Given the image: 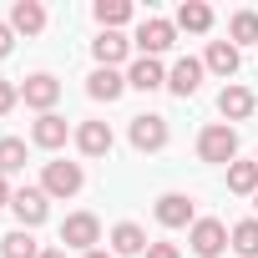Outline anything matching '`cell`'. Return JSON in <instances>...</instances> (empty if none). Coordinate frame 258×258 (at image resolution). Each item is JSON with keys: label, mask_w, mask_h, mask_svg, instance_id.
I'll return each instance as SVG.
<instances>
[{"label": "cell", "mask_w": 258, "mask_h": 258, "mask_svg": "<svg viewBox=\"0 0 258 258\" xmlns=\"http://www.w3.org/2000/svg\"><path fill=\"white\" fill-rule=\"evenodd\" d=\"M198 157L213 162V167H233L238 162V126H228V121L203 126L198 132Z\"/></svg>", "instance_id": "6da1fadb"}, {"label": "cell", "mask_w": 258, "mask_h": 258, "mask_svg": "<svg viewBox=\"0 0 258 258\" xmlns=\"http://www.w3.org/2000/svg\"><path fill=\"white\" fill-rule=\"evenodd\" d=\"M86 187V172H81V162H66V157H56V162H46L41 167V192L46 198H76Z\"/></svg>", "instance_id": "7a4b0ae2"}, {"label": "cell", "mask_w": 258, "mask_h": 258, "mask_svg": "<svg viewBox=\"0 0 258 258\" xmlns=\"http://www.w3.org/2000/svg\"><path fill=\"white\" fill-rule=\"evenodd\" d=\"M132 46H137L142 56H152V61H157L162 51H172V46H177V26H172V21H162V16H147V21L137 26Z\"/></svg>", "instance_id": "3957f363"}, {"label": "cell", "mask_w": 258, "mask_h": 258, "mask_svg": "<svg viewBox=\"0 0 258 258\" xmlns=\"http://www.w3.org/2000/svg\"><path fill=\"white\" fill-rule=\"evenodd\" d=\"M101 243V218L96 213H71L61 223V248H76V253H91Z\"/></svg>", "instance_id": "277c9868"}, {"label": "cell", "mask_w": 258, "mask_h": 258, "mask_svg": "<svg viewBox=\"0 0 258 258\" xmlns=\"http://www.w3.org/2000/svg\"><path fill=\"white\" fill-rule=\"evenodd\" d=\"M187 243H192L198 258H223V248H228V223H223V218H198V223L187 228Z\"/></svg>", "instance_id": "5b68a950"}, {"label": "cell", "mask_w": 258, "mask_h": 258, "mask_svg": "<svg viewBox=\"0 0 258 258\" xmlns=\"http://www.w3.org/2000/svg\"><path fill=\"white\" fill-rule=\"evenodd\" d=\"M21 101L31 106V111H56V101H61V81L51 76V71H36V76H26L21 81Z\"/></svg>", "instance_id": "8992f818"}, {"label": "cell", "mask_w": 258, "mask_h": 258, "mask_svg": "<svg viewBox=\"0 0 258 258\" xmlns=\"http://www.w3.org/2000/svg\"><path fill=\"white\" fill-rule=\"evenodd\" d=\"M126 137H132V147H137V152H162L172 132H167V116L142 111V116H132V132H126Z\"/></svg>", "instance_id": "52a82bcc"}, {"label": "cell", "mask_w": 258, "mask_h": 258, "mask_svg": "<svg viewBox=\"0 0 258 258\" xmlns=\"http://www.w3.org/2000/svg\"><path fill=\"white\" fill-rule=\"evenodd\" d=\"M11 213L21 218V228H41L46 223V213H51V198L41 192V187H16V198H11Z\"/></svg>", "instance_id": "ba28073f"}, {"label": "cell", "mask_w": 258, "mask_h": 258, "mask_svg": "<svg viewBox=\"0 0 258 258\" xmlns=\"http://www.w3.org/2000/svg\"><path fill=\"white\" fill-rule=\"evenodd\" d=\"M66 137H76V132H71V121H66L61 111H46V116H36V126H31V142H36L41 152H61Z\"/></svg>", "instance_id": "9c48e42d"}, {"label": "cell", "mask_w": 258, "mask_h": 258, "mask_svg": "<svg viewBox=\"0 0 258 258\" xmlns=\"http://www.w3.org/2000/svg\"><path fill=\"white\" fill-rule=\"evenodd\" d=\"M152 213H157V223H162V228H192V223H198V213H192V198H187V192H162Z\"/></svg>", "instance_id": "30bf717a"}, {"label": "cell", "mask_w": 258, "mask_h": 258, "mask_svg": "<svg viewBox=\"0 0 258 258\" xmlns=\"http://www.w3.org/2000/svg\"><path fill=\"white\" fill-rule=\"evenodd\" d=\"M203 71H208V66H203L198 56H182V61H172V71H167V91L187 101V96L203 86Z\"/></svg>", "instance_id": "8fae6325"}, {"label": "cell", "mask_w": 258, "mask_h": 258, "mask_svg": "<svg viewBox=\"0 0 258 258\" xmlns=\"http://www.w3.org/2000/svg\"><path fill=\"white\" fill-rule=\"evenodd\" d=\"M253 106H258V96H253L248 86H238V81H228V86L218 91V111H223L228 121H248Z\"/></svg>", "instance_id": "7c38bea8"}, {"label": "cell", "mask_w": 258, "mask_h": 258, "mask_svg": "<svg viewBox=\"0 0 258 258\" xmlns=\"http://www.w3.org/2000/svg\"><path fill=\"white\" fill-rule=\"evenodd\" d=\"M76 152L81 157H106L111 152V126L106 121H81L76 126Z\"/></svg>", "instance_id": "4fadbf2b"}, {"label": "cell", "mask_w": 258, "mask_h": 258, "mask_svg": "<svg viewBox=\"0 0 258 258\" xmlns=\"http://www.w3.org/2000/svg\"><path fill=\"white\" fill-rule=\"evenodd\" d=\"M126 51H132V41H126L121 31H101V36L91 41V56H96V66H111V71L126 61Z\"/></svg>", "instance_id": "5bb4252c"}, {"label": "cell", "mask_w": 258, "mask_h": 258, "mask_svg": "<svg viewBox=\"0 0 258 258\" xmlns=\"http://www.w3.org/2000/svg\"><path fill=\"white\" fill-rule=\"evenodd\" d=\"M121 91H126V76L111 71V66H96V71L86 76V96H91V101H116Z\"/></svg>", "instance_id": "9a60e30c"}, {"label": "cell", "mask_w": 258, "mask_h": 258, "mask_svg": "<svg viewBox=\"0 0 258 258\" xmlns=\"http://www.w3.org/2000/svg\"><path fill=\"white\" fill-rule=\"evenodd\" d=\"M111 253H116V258H142V253H147V228L116 223V228H111Z\"/></svg>", "instance_id": "2e32d148"}, {"label": "cell", "mask_w": 258, "mask_h": 258, "mask_svg": "<svg viewBox=\"0 0 258 258\" xmlns=\"http://www.w3.org/2000/svg\"><path fill=\"white\" fill-rule=\"evenodd\" d=\"M11 31L41 36L46 31V6H41V0H16V6H11Z\"/></svg>", "instance_id": "e0dca14e"}, {"label": "cell", "mask_w": 258, "mask_h": 258, "mask_svg": "<svg viewBox=\"0 0 258 258\" xmlns=\"http://www.w3.org/2000/svg\"><path fill=\"white\" fill-rule=\"evenodd\" d=\"M126 86H137V91H157V86H167V71H162V61H152V56H137L132 66H126Z\"/></svg>", "instance_id": "ac0fdd59"}, {"label": "cell", "mask_w": 258, "mask_h": 258, "mask_svg": "<svg viewBox=\"0 0 258 258\" xmlns=\"http://www.w3.org/2000/svg\"><path fill=\"white\" fill-rule=\"evenodd\" d=\"M238 61H243V56H238V46H233V41H208L203 66H208L213 76H223V81H228V76H238Z\"/></svg>", "instance_id": "d6986e66"}, {"label": "cell", "mask_w": 258, "mask_h": 258, "mask_svg": "<svg viewBox=\"0 0 258 258\" xmlns=\"http://www.w3.org/2000/svg\"><path fill=\"white\" fill-rule=\"evenodd\" d=\"M172 26H177V31H192V36H208V31H213V6H203V0H182Z\"/></svg>", "instance_id": "ffe728a7"}, {"label": "cell", "mask_w": 258, "mask_h": 258, "mask_svg": "<svg viewBox=\"0 0 258 258\" xmlns=\"http://www.w3.org/2000/svg\"><path fill=\"white\" fill-rule=\"evenodd\" d=\"M46 248L36 243V233L31 228H16V233H6L0 238V258H41Z\"/></svg>", "instance_id": "44dd1931"}, {"label": "cell", "mask_w": 258, "mask_h": 258, "mask_svg": "<svg viewBox=\"0 0 258 258\" xmlns=\"http://www.w3.org/2000/svg\"><path fill=\"white\" fill-rule=\"evenodd\" d=\"M228 248H238V258H258V218H243L228 228Z\"/></svg>", "instance_id": "7402d4cb"}, {"label": "cell", "mask_w": 258, "mask_h": 258, "mask_svg": "<svg viewBox=\"0 0 258 258\" xmlns=\"http://www.w3.org/2000/svg\"><path fill=\"white\" fill-rule=\"evenodd\" d=\"M228 192L258 198V162H233V167H228Z\"/></svg>", "instance_id": "603a6c76"}, {"label": "cell", "mask_w": 258, "mask_h": 258, "mask_svg": "<svg viewBox=\"0 0 258 258\" xmlns=\"http://www.w3.org/2000/svg\"><path fill=\"white\" fill-rule=\"evenodd\" d=\"M228 41L243 51V46H258V11H238L228 21Z\"/></svg>", "instance_id": "cb8c5ba5"}, {"label": "cell", "mask_w": 258, "mask_h": 258, "mask_svg": "<svg viewBox=\"0 0 258 258\" xmlns=\"http://www.w3.org/2000/svg\"><path fill=\"white\" fill-rule=\"evenodd\" d=\"M26 172V142L21 137H0V177Z\"/></svg>", "instance_id": "d4e9b609"}, {"label": "cell", "mask_w": 258, "mask_h": 258, "mask_svg": "<svg viewBox=\"0 0 258 258\" xmlns=\"http://www.w3.org/2000/svg\"><path fill=\"white\" fill-rule=\"evenodd\" d=\"M96 21H101V31L126 26L132 21V0H96Z\"/></svg>", "instance_id": "484cf974"}, {"label": "cell", "mask_w": 258, "mask_h": 258, "mask_svg": "<svg viewBox=\"0 0 258 258\" xmlns=\"http://www.w3.org/2000/svg\"><path fill=\"white\" fill-rule=\"evenodd\" d=\"M21 101V81H0V116H11Z\"/></svg>", "instance_id": "4316f807"}, {"label": "cell", "mask_w": 258, "mask_h": 258, "mask_svg": "<svg viewBox=\"0 0 258 258\" xmlns=\"http://www.w3.org/2000/svg\"><path fill=\"white\" fill-rule=\"evenodd\" d=\"M142 258H182V248H177V243H147Z\"/></svg>", "instance_id": "83f0119b"}, {"label": "cell", "mask_w": 258, "mask_h": 258, "mask_svg": "<svg viewBox=\"0 0 258 258\" xmlns=\"http://www.w3.org/2000/svg\"><path fill=\"white\" fill-rule=\"evenodd\" d=\"M16 51V31H11V21H0V56H11Z\"/></svg>", "instance_id": "f1b7e54d"}, {"label": "cell", "mask_w": 258, "mask_h": 258, "mask_svg": "<svg viewBox=\"0 0 258 258\" xmlns=\"http://www.w3.org/2000/svg\"><path fill=\"white\" fill-rule=\"evenodd\" d=\"M11 198H16V187H11V177H0V208H11Z\"/></svg>", "instance_id": "f546056e"}, {"label": "cell", "mask_w": 258, "mask_h": 258, "mask_svg": "<svg viewBox=\"0 0 258 258\" xmlns=\"http://www.w3.org/2000/svg\"><path fill=\"white\" fill-rule=\"evenodd\" d=\"M41 258H66V248H61V243H56V248H46V253H41Z\"/></svg>", "instance_id": "4dcf8cb0"}, {"label": "cell", "mask_w": 258, "mask_h": 258, "mask_svg": "<svg viewBox=\"0 0 258 258\" xmlns=\"http://www.w3.org/2000/svg\"><path fill=\"white\" fill-rule=\"evenodd\" d=\"M81 258H116V253H101V248H91V253H81Z\"/></svg>", "instance_id": "1f68e13d"}, {"label": "cell", "mask_w": 258, "mask_h": 258, "mask_svg": "<svg viewBox=\"0 0 258 258\" xmlns=\"http://www.w3.org/2000/svg\"><path fill=\"white\" fill-rule=\"evenodd\" d=\"M253 208H258V198H253Z\"/></svg>", "instance_id": "d6a6232c"}]
</instances>
